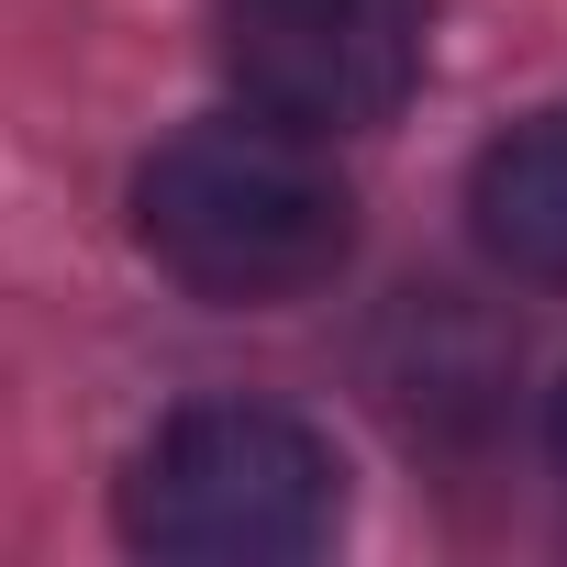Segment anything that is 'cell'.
<instances>
[{
  "label": "cell",
  "mask_w": 567,
  "mask_h": 567,
  "mask_svg": "<svg viewBox=\"0 0 567 567\" xmlns=\"http://www.w3.org/2000/svg\"><path fill=\"white\" fill-rule=\"evenodd\" d=\"M134 234L178 290L267 312V301H312L357 256V189L312 134L234 112V123L167 134L134 167Z\"/></svg>",
  "instance_id": "1"
},
{
  "label": "cell",
  "mask_w": 567,
  "mask_h": 567,
  "mask_svg": "<svg viewBox=\"0 0 567 567\" xmlns=\"http://www.w3.org/2000/svg\"><path fill=\"white\" fill-rule=\"evenodd\" d=\"M346 523V467L267 401L167 412L123 467V545L167 567H301Z\"/></svg>",
  "instance_id": "2"
},
{
  "label": "cell",
  "mask_w": 567,
  "mask_h": 567,
  "mask_svg": "<svg viewBox=\"0 0 567 567\" xmlns=\"http://www.w3.org/2000/svg\"><path fill=\"white\" fill-rule=\"evenodd\" d=\"M423 0H223V79L312 145L379 134L423 90Z\"/></svg>",
  "instance_id": "3"
},
{
  "label": "cell",
  "mask_w": 567,
  "mask_h": 567,
  "mask_svg": "<svg viewBox=\"0 0 567 567\" xmlns=\"http://www.w3.org/2000/svg\"><path fill=\"white\" fill-rule=\"evenodd\" d=\"M467 223H478L489 267L534 278V290H567V112L512 123L467 167Z\"/></svg>",
  "instance_id": "4"
},
{
  "label": "cell",
  "mask_w": 567,
  "mask_h": 567,
  "mask_svg": "<svg viewBox=\"0 0 567 567\" xmlns=\"http://www.w3.org/2000/svg\"><path fill=\"white\" fill-rule=\"evenodd\" d=\"M545 445H556V478H567V390H556V412H545Z\"/></svg>",
  "instance_id": "5"
}]
</instances>
